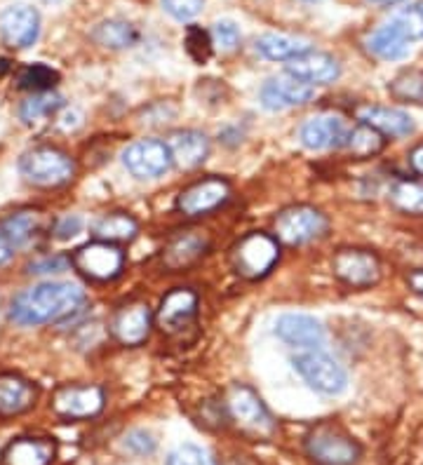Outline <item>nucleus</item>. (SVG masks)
Listing matches in <instances>:
<instances>
[{"instance_id": "1", "label": "nucleus", "mask_w": 423, "mask_h": 465, "mask_svg": "<svg viewBox=\"0 0 423 465\" xmlns=\"http://www.w3.org/2000/svg\"><path fill=\"white\" fill-rule=\"evenodd\" d=\"M85 292L71 282H43L12 299L10 320L22 327L66 320L83 308Z\"/></svg>"}, {"instance_id": "2", "label": "nucleus", "mask_w": 423, "mask_h": 465, "mask_svg": "<svg viewBox=\"0 0 423 465\" xmlns=\"http://www.w3.org/2000/svg\"><path fill=\"white\" fill-rule=\"evenodd\" d=\"M226 416L236 423V428L254 440H266L276 432V419L271 416L259 392L249 386L236 383L226 392Z\"/></svg>"}, {"instance_id": "3", "label": "nucleus", "mask_w": 423, "mask_h": 465, "mask_svg": "<svg viewBox=\"0 0 423 465\" xmlns=\"http://www.w3.org/2000/svg\"><path fill=\"white\" fill-rule=\"evenodd\" d=\"M306 454L317 465H356L362 449L334 423H320L306 437Z\"/></svg>"}, {"instance_id": "4", "label": "nucleus", "mask_w": 423, "mask_h": 465, "mask_svg": "<svg viewBox=\"0 0 423 465\" xmlns=\"http://www.w3.org/2000/svg\"><path fill=\"white\" fill-rule=\"evenodd\" d=\"M19 170H22L24 179L34 186L56 188L74 179L76 163L59 148L38 146L22 155Z\"/></svg>"}, {"instance_id": "5", "label": "nucleus", "mask_w": 423, "mask_h": 465, "mask_svg": "<svg viewBox=\"0 0 423 465\" xmlns=\"http://www.w3.org/2000/svg\"><path fill=\"white\" fill-rule=\"evenodd\" d=\"M292 362L294 369L301 374V379H304L313 391L322 392V395H338V392H344L346 386H348V374H346V369L341 367L332 355L322 352L320 348L301 351Z\"/></svg>"}, {"instance_id": "6", "label": "nucleus", "mask_w": 423, "mask_h": 465, "mask_svg": "<svg viewBox=\"0 0 423 465\" xmlns=\"http://www.w3.org/2000/svg\"><path fill=\"white\" fill-rule=\"evenodd\" d=\"M280 256L277 238L268 232H249L233 250V268L247 280H259L273 271Z\"/></svg>"}, {"instance_id": "7", "label": "nucleus", "mask_w": 423, "mask_h": 465, "mask_svg": "<svg viewBox=\"0 0 423 465\" xmlns=\"http://www.w3.org/2000/svg\"><path fill=\"white\" fill-rule=\"evenodd\" d=\"M329 222L316 207L308 204H297L282 210L276 219L277 240L285 244H306L313 240L322 238L327 232Z\"/></svg>"}, {"instance_id": "8", "label": "nucleus", "mask_w": 423, "mask_h": 465, "mask_svg": "<svg viewBox=\"0 0 423 465\" xmlns=\"http://www.w3.org/2000/svg\"><path fill=\"white\" fill-rule=\"evenodd\" d=\"M71 263L87 280L108 282V280H116L123 272L125 256L116 244L95 240V242H87L80 250H76V254L71 256Z\"/></svg>"}, {"instance_id": "9", "label": "nucleus", "mask_w": 423, "mask_h": 465, "mask_svg": "<svg viewBox=\"0 0 423 465\" xmlns=\"http://www.w3.org/2000/svg\"><path fill=\"white\" fill-rule=\"evenodd\" d=\"M123 165L136 179H158V176H163L169 167L175 165V160H172V153H169L167 142L141 139V142H135L125 148Z\"/></svg>"}, {"instance_id": "10", "label": "nucleus", "mask_w": 423, "mask_h": 465, "mask_svg": "<svg viewBox=\"0 0 423 465\" xmlns=\"http://www.w3.org/2000/svg\"><path fill=\"white\" fill-rule=\"evenodd\" d=\"M104 391L99 386H62L52 395V411L66 420L95 419L104 409Z\"/></svg>"}, {"instance_id": "11", "label": "nucleus", "mask_w": 423, "mask_h": 465, "mask_svg": "<svg viewBox=\"0 0 423 465\" xmlns=\"http://www.w3.org/2000/svg\"><path fill=\"white\" fill-rule=\"evenodd\" d=\"M332 271L338 280L353 290L374 287L381 278V263L367 250H341L334 254Z\"/></svg>"}, {"instance_id": "12", "label": "nucleus", "mask_w": 423, "mask_h": 465, "mask_svg": "<svg viewBox=\"0 0 423 465\" xmlns=\"http://www.w3.org/2000/svg\"><path fill=\"white\" fill-rule=\"evenodd\" d=\"M231 195V186L224 179H203L184 188L176 198V210L184 216H203L219 210Z\"/></svg>"}, {"instance_id": "13", "label": "nucleus", "mask_w": 423, "mask_h": 465, "mask_svg": "<svg viewBox=\"0 0 423 465\" xmlns=\"http://www.w3.org/2000/svg\"><path fill=\"white\" fill-rule=\"evenodd\" d=\"M197 312V294L193 290H172L163 299L158 308V315H156V324L160 327L163 334H181V331L191 327L196 322Z\"/></svg>"}, {"instance_id": "14", "label": "nucleus", "mask_w": 423, "mask_h": 465, "mask_svg": "<svg viewBox=\"0 0 423 465\" xmlns=\"http://www.w3.org/2000/svg\"><path fill=\"white\" fill-rule=\"evenodd\" d=\"M313 94H316V85H310L292 74H282L266 80L261 87V104L268 111H282V108L301 106V104L310 102Z\"/></svg>"}, {"instance_id": "15", "label": "nucleus", "mask_w": 423, "mask_h": 465, "mask_svg": "<svg viewBox=\"0 0 423 465\" xmlns=\"http://www.w3.org/2000/svg\"><path fill=\"white\" fill-rule=\"evenodd\" d=\"M40 34V17L34 7L12 5L0 15V35L5 45L22 50V47L34 45Z\"/></svg>"}, {"instance_id": "16", "label": "nucleus", "mask_w": 423, "mask_h": 465, "mask_svg": "<svg viewBox=\"0 0 423 465\" xmlns=\"http://www.w3.org/2000/svg\"><path fill=\"white\" fill-rule=\"evenodd\" d=\"M276 334L280 336L285 343H289V346L308 351V348L322 346V341H325V327H322L316 318L304 315V312H287V315L277 318Z\"/></svg>"}, {"instance_id": "17", "label": "nucleus", "mask_w": 423, "mask_h": 465, "mask_svg": "<svg viewBox=\"0 0 423 465\" xmlns=\"http://www.w3.org/2000/svg\"><path fill=\"white\" fill-rule=\"evenodd\" d=\"M151 324L153 318L146 303H127L116 312L111 331L123 346H139L151 334Z\"/></svg>"}, {"instance_id": "18", "label": "nucleus", "mask_w": 423, "mask_h": 465, "mask_svg": "<svg viewBox=\"0 0 423 465\" xmlns=\"http://www.w3.org/2000/svg\"><path fill=\"white\" fill-rule=\"evenodd\" d=\"M301 143L310 151H325V148L344 146L348 127L337 115H317V118L306 120L301 125Z\"/></svg>"}, {"instance_id": "19", "label": "nucleus", "mask_w": 423, "mask_h": 465, "mask_svg": "<svg viewBox=\"0 0 423 465\" xmlns=\"http://www.w3.org/2000/svg\"><path fill=\"white\" fill-rule=\"evenodd\" d=\"M56 456V444L50 437H17L12 440L0 460L3 465H50Z\"/></svg>"}, {"instance_id": "20", "label": "nucleus", "mask_w": 423, "mask_h": 465, "mask_svg": "<svg viewBox=\"0 0 423 465\" xmlns=\"http://www.w3.org/2000/svg\"><path fill=\"white\" fill-rule=\"evenodd\" d=\"M287 74L306 80L310 85H327V83H334L341 75V66H338L332 54L310 50L287 62Z\"/></svg>"}, {"instance_id": "21", "label": "nucleus", "mask_w": 423, "mask_h": 465, "mask_svg": "<svg viewBox=\"0 0 423 465\" xmlns=\"http://www.w3.org/2000/svg\"><path fill=\"white\" fill-rule=\"evenodd\" d=\"M209 247V240L196 231L181 232L163 250V263L169 271H186L193 263H197L205 256Z\"/></svg>"}, {"instance_id": "22", "label": "nucleus", "mask_w": 423, "mask_h": 465, "mask_svg": "<svg viewBox=\"0 0 423 465\" xmlns=\"http://www.w3.org/2000/svg\"><path fill=\"white\" fill-rule=\"evenodd\" d=\"M38 400V388L19 374H0V416L28 411Z\"/></svg>"}, {"instance_id": "23", "label": "nucleus", "mask_w": 423, "mask_h": 465, "mask_svg": "<svg viewBox=\"0 0 423 465\" xmlns=\"http://www.w3.org/2000/svg\"><path fill=\"white\" fill-rule=\"evenodd\" d=\"M169 153H172V160L175 165L181 167V170H191V167H197L200 163H205V158L209 155V139L207 134L197 130H184L175 132V134L167 139Z\"/></svg>"}, {"instance_id": "24", "label": "nucleus", "mask_w": 423, "mask_h": 465, "mask_svg": "<svg viewBox=\"0 0 423 465\" xmlns=\"http://www.w3.org/2000/svg\"><path fill=\"white\" fill-rule=\"evenodd\" d=\"M358 120L365 125L374 127L384 136H407L414 132L412 118L405 111L388 106H362L358 111Z\"/></svg>"}, {"instance_id": "25", "label": "nucleus", "mask_w": 423, "mask_h": 465, "mask_svg": "<svg viewBox=\"0 0 423 465\" xmlns=\"http://www.w3.org/2000/svg\"><path fill=\"white\" fill-rule=\"evenodd\" d=\"M254 50L271 62H292L294 57L310 52V40L287 34H266L254 40Z\"/></svg>"}, {"instance_id": "26", "label": "nucleus", "mask_w": 423, "mask_h": 465, "mask_svg": "<svg viewBox=\"0 0 423 465\" xmlns=\"http://www.w3.org/2000/svg\"><path fill=\"white\" fill-rule=\"evenodd\" d=\"M367 50L378 59L398 62V59H405L412 52V43L400 31H395L390 24H384V26H378L377 31L367 35Z\"/></svg>"}, {"instance_id": "27", "label": "nucleus", "mask_w": 423, "mask_h": 465, "mask_svg": "<svg viewBox=\"0 0 423 465\" xmlns=\"http://www.w3.org/2000/svg\"><path fill=\"white\" fill-rule=\"evenodd\" d=\"M92 232H95V240H102V242H132V240L136 238V232H139V223H136L130 214L116 212V214L102 216V219L92 226Z\"/></svg>"}, {"instance_id": "28", "label": "nucleus", "mask_w": 423, "mask_h": 465, "mask_svg": "<svg viewBox=\"0 0 423 465\" xmlns=\"http://www.w3.org/2000/svg\"><path fill=\"white\" fill-rule=\"evenodd\" d=\"M386 146V139L381 132H377L374 127L365 125H356L353 130H348V136H346L344 148L348 151L353 158L365 160V158H374L377 153H381Z\"/></svg>"}, {"instance_id": "29", "label": "nucleus", "mask_w": 423, "mask_h": 465, "mask_svg": "<svg viewBox=\"0 0 423 465\" xmlns=\"http://www.w3.org/2000/svg\"><path fill=\"white\" fill-rule=\"evenodd\" d=\"M0 226L7 232L10 242L15 244V250H17V247H24V244H28L35 238V232L43 226V216L35 210H22L7 216Z\"/></svg>"}, {"instance_id": "30", "label": "nucleus", "mask_w": 423, "mask_h": 465, "mask_svg": "<svg viewBox=\"0 0 423 465\" xmlns=\"http://www.w3.org/2000/svg\"><path fill=\"white\" fill-rule=\"evenodd\" d=\"M92 38L104 47H111V50H125V47H132L139 38L136 29L130 22H123V19H108L102 22L95 29Z\"/></svg>"}, {"instance_id": "31", "label": "nucleus", "mask_w": 423, "mask_h": 465, "mask_svg": "<svg viewBox=\"0 0 423 465\" xmlns=\"http://www.w3.org/2000/svg\"><path fill=\"white\" fill-rule=\"evenodd\" d=\"M64 106V99L56 94V92H38L34 97H28L26 102L19 106V118L26 123V125H35V123H43L45 118L52 115Z\"/></svg>"}, {"instance_id": "32", "label": "nucleus", "mask_w": 423, "mask_h": 465, "mask_svg": "<svg viewBox=\"0 0 423 465\" xmlns=\"http://www.w3.org/2000/svg\"><path fill=\"white\" fill-rule=\"evenodd\" d=\"M390 203L407 214H423V183L398 182L390 191Z\"/></svg>"}, {"instance_id": "33", "label": "nucleus", "mask_w": 423, "mask_h": 465, "mask_svg": "<svg viewBox=\"0 0 423 465\" xmlns=\"http://www.w3.org/2000/svg\"><path fill=\"white\" fill-rule=\"evenodd\" d=\"M386 24H390L395 31H400L409 43L412 40L423 38V7L421 5H409L402 7L388 19Z\"/></svg>"}, {"instance_id": "34", "label": "nucleus", "mask_w": 423, "mask_h": 465, "mask_svg": "<svg viewBox=\"0 0 423 465\" xmlns=\"http://www.w3.org/2000/svg\"><path fill=\"white\" fill-rule=\"evenodd\" d=\"M56 80H59V74H56L55 68L45 66V64H31V66L22 68L19 87L38 94V92H50L56 85Z\"/></svg>"}, {"instance_id": "35", "label": "nucleus", "mask_w": 423, "mask_h": 465, "mask_svg": "<svg viewBox=\"0 0 423 465\" xmlns=\"http://www.w3.org/2000/svg\"><path fill=\"white\" fill-rule=\"evenodd\" d=\"M184 45H186V52L191 54L193 62L207 64L209 57H212V50H215V40H212V35L207 31L200 29V26H188Z\"/></svg>"}, {"instance_id": "36", "label": "nucleus", "mask_w": 423, "mask_h": 465, "mask_svg": "<svg viewBox=\"0 0 423 465\" xmlns=\"http://www.w3.org/2000/svg\"><path fill=\"white\" fill-rule=\"evenodd\" d=\"M167 465H217V463L203 447H196V444H181L179 449H175V451L169 454Z\"/></svg>"}, {"instance_id": "37", "label": "nucleus", "mask_w": 423, "mask_h": 465, "mask_svg": "<svg viewBox=\"0 0 423 465\" xmlns=\"http://www.w3.org/2000/svg\"><path fill=\"white\" fill-rule=\"evenodd\" d=\"M240 29H237V24L231 22V19H221V22L215 24V29H212V40H215V45L221 47L224 52H233L237 45H240Z\"/></svg>"}, {"instance_id": "38", "label": "nucleus", "mask_w": 423, "mask_h": 465, "mask_svg": "<svg viewBox=\"0 0 423 465\" xmlns=\"http://www.w3.org/2000/svg\"><path fill=\"white\" fill-rule=\"evenodd\" d=\"M160 3H163V10L176 22H188L205 5V0H160Z\"/></svg>"}, {"instance_id": "39", "label": "nucleus", "mask_w": 423, "mask_h": 465, "mask_svg": "<svg viewBox=\"0 0 423 465\" xmlns=\"http://www.w3.org/2000/svg\"><path fill=\"white\" fill-rule=\"evenodd\" d=\"M68 266H71V259H68V256L50 254L40 256V259L28 263V272H31V275H55V272H64Z\"/></svg>"}, {"instance_id": "40", "label": "nucleus", "mask_w": 423, "mask_h": 465, "mask_svg": "<svg viewBox=\"0 0 423 465\" xmlns=\"http://www.w3.org/2000/svg\"><path fill=\"white\" fill-rule=\"evenodd\" d=\"M123 447L135 456H148L156 451V440H153L151 432L146 430H132L125 435Z\"/></svg>"}, {"instance_id": "41", "label": "nucleus", "mask_w": 423, "mask_h": 465, "mask_svg": "<svg viewBox=\"0 0 423 465\" xmlns=\"http://www.w3.org/2000/svg\"><path fill=\"white\" fill-rule=\"evenodd\" d=\"M80 228H83V219H80V216H64V219L56 222L55 232L59 240H68L74 238V235H78Z\"/></svg>"}, {"instance_id": "42", "label": "nucleus", "mask_w": 423, "mask_h": 465, "mask_svg": "<svg viewBox=\"0 0 423 465\" xmlns=\"http://www.w3.org/2000/svg\"><path fill=\"white\" fill-rule=\"evenodd\" d=\"M12 252H15V244L10 242V238H7V232L3 231V226H0V266L10 262Z\"/></svg>"}, {"instance_id": "43", "label": "nucleus", "mask_w": 423, "mask_h": 465, "mask_svg": "<svg viewBox=\"0 0 423 465\" xmlns=\"http://www.w3.org/2000/svg\"><path fill=\"white\" fill-rule=\"evenodd\" d=\"M409 163H412L414 170H417L418 174L423 176V143H421V146L414 148L412 155H409Z\"/></svg>"}, {"instance_id": "44", "label": "nucleus", "mask_w": 423, "mask_h": 465, "mask_svg": "<svg viewBox=\"0 0 423 465\" xmlns=\"http://www.w3.org/2000/svg\"><path fill=\"white\" fill-rule=\"evenodd\" d=\"M409 284H412L417 294L423 296V271H414L412 275H409Z\"/></svg>"}, {"instance_id": "45", "label": "nucleus", "mask_w": 423, "mask_h": 465, "mask_svg": "<svg viewBox=\"0 0 423 465\" xmlns=\"http://www.w3.org/2000/svg\"><path fill=\"white\" fill-rule=\"evenodd\" d=\"M367 3H372V5H381V7H390V5H398V3H405V0H367Z\"/></svg>"}, {"instance_id": "46", "label": "nucleus", "mask_w": 423, "mask_h": 465, "mask_svg": "<svg viewBox=\"0 0 423 465\" xmlns=\"http://www.w3.org/2000/svg\"><path fill=\"white\" fill-rule=\"evenodd\" d=\"M306 3H320V0H306Z\"/></svg>"}, {"instance_id": "47", "label": "nucleus", "mask_w": 423, "mask_h": 465, "mask_svg": "<svg viewBox=\"0 0 423 465\" xmlns=\"http://www.w3.org/2000/svg\"><path fill=\"white\" fill-rule=\"evenodd\" d=\"M421 104H423V99H421Z\"/></svg>"}]
</instances>
